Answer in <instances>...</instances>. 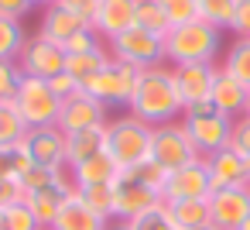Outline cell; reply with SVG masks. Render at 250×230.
Returning <instances> with one entry per match:
<instances>
[{"label": "cell", "mask_w": 250, "mask_h": 230, "mask_svg": "<svg viewBox=\"0 0 250 230\" xmlns=\"http://www.w3.org/2000/svg\"><path fill=\"white\" fill-rule=\"evenodd\" d=\"M182 110L185 107H182V96L175 86V69L168 62L141 69V79H137L127 114H134L137 120L151 124V127H161V124L182 120Z\"/></svg>", "instance_id": "obj_1"}, {"label": "cell", "mask_w": 250, "mask_h": 230, "mask_svg": "<svg viewBox=\"0 0 250 230\" xmlns=\"http://www.w3.org/2000/svg\"><path fill=\"white\" fill-rule=\"evenodd\" d=\"M223 48V31L209 21H188L165 35V62L168 66H188V62H216Z\"/></svg>", "instance_id": "obj_2"}, {"label": "cell", "mask_w": 250, "mask_h": 230, "mask_svg": "<svg viewBox=\"0 0 250 230\" xmlns=\"http://www.w3.org/2000/svg\"><path fill=\"white\" fill-rule=\"evenodd\" d=\"M151 134L154 127L137 120L134 114H120L106 120V155L117 161V168H134L151 158Z\"/></svg>", "instance_id": "obj_3"}, {"label": "cell", "mask_w": 250, "mask_h": 230, "mask_svg": "<svg viewBox=\"0 0 250 230\" xmlns=\"http://www.w3.org/2000/svg\"><path fill=\"white\" fill-rule=\"evenodd\" d=\"M182 124H185V131H188V138H192V144H195V151H199L202 158H209V155L229 148V138H233V117L219 114V110L212 107V100H209V103L185 107Z\"/></svg>", "instance_id": "obj_4"}, {"label": "cell", "mask_w": 250, "mask_h": 230, "mask_svg": "<svg viewBox=\"0 0 250 230\" xmlns=\"http://www.w3.org/2000/svg\"><path fill=\"white\" fill-rule=\"evenodd\" d=\"M137 79H141V69L110 59L93 79L83 83V93H89L103 107H130V96L137 90Z\"/></svg>", "instance_id": "obj_5"}, {"label": "cell", "mask_w": 250, "mask_h": 230, "mask_svg": "<svg viewBox=\"0 0 250 230\" xmlns=\"http://www.w3.org/2000/svg\"><path fill=\"white\" fill-rule=\"evenodd\" d=\"M14 107L21 114V120L31 127H55L59 124V110H62V100L52 93L48 79H35V76H24L21 79V90L14 96Z\"/></svg>", "instance_id": "obj_6"}, {"label": "cell", "mask_w": 250, "mask_h": 230, "mask_svg": "<svg viewBox=\"0 0 250 230\" xmlns=\"http://www.w3.org/2000/svg\"><path fill=\"white\" fill-rule=\"evenodd\" d=\"M202 155L195 151L188 131L182 120H171V124H161L154 127L151 134V161H158L165 172H175V168H185L192 161H199Z\"/></svg>", "instance_id": "obj_7"}, {"label": "cell", "mask_w": 250, "mask_h": 230, "mask_svg": "<svg viewBox=\"0 0 250 230\" xmlns=\"http://www.w3.org/2000/svg\"><path fill=\"white\" fill-rule=\"evenodd\" d=\"M106 48H110V55L117 62H127L134 69H147V66L165 62V38H158V35L144 31V28H137V24L130 31L117 35L113 42H106Z\"/></svg>", "instance_id": "obj_8"}, {"label": "cell", "mask_w": 250, "mask_h": 230, "mask_svg": "<svg viewBox=\"0 0 250 230\" xmlns=\"http://www.w3.org/2000/svg\"><path fill=\"white\" fill-rule=\"evenodd\" d=\"M110 189H113V223H130V220H137V216H144L147 209H154V206L165 203L161 192L147 189V185L137 182L130 172H120V175L110 182Z\"/></svg>", "instance_id": "obj_9"}, {"label": "cell", "mask_w": 250, "mask_h": 230, "mask_svg": "<svg viewBox=\"0 0 250 230\" xmlns=\"http://www.w3.org/2000/svg\"><path fill=\"white\" fill-rule=\"evenodd\" d=\"M18 66L24 76H35V79H52L59 72H65V48L42 38V35H28L21 55H18Z\"/></svg>", "instance_id": "obj_10"}, {"label": "cell", "mask_w": 250, "mask_h": 230, "mask_svg": "<svg viewBox=\"0 0 250 230\" xmlns=\"http://www.w3.org/2000/svg\"><path fill=\"white\" fill-rule=\"evenodd\" d=\"M72 192H76V179H72V168L65 165V168H59V179H55L52 185H45V189H38V192H28L24 203H28V209L35 213V220L42 223V230H48L52 220L59 216L62 203H65Z\"/></svg>", "instance_id": "obj_11"}, {"label": "cell", "mask_w": 250, "mask_h": 230, "mask_svg": "<svg viewBox=\"0 0 250 230\" xmlns=\"http://www.w3.org/2000/svg\"><path fill=\"white\" fill-rule=\"evenodd\" d=\"M247 216H250V189L247 185L209 192V220L216 230H236Z\"/></svg>", "instance_id": "obj_12"}, {"label": "cell", "mask_w": 250, "mask_h": 230, "mask_svg": "<svg viewBox=\"0 0 250 230\" xmlns=\"http://www.w3.org/2000/svg\"><path fill=\"white\" fill-rule=\"evenodd\" d=\"M171 69H175V86H178L182 107L209 103L212 83H216V69H219L216 62H188V66H171Z\"/></svg>", "instance_id": "obj_13"}, {"label": "cell", "mask_w": 250, "mask_h": 230, "mask_svg": "<svg viewBox=\"0 0 250 230\" xmlns=\"http://www.w3.org/2000/svg\"><path fill=\"white\" fill-rule=\"evenodd\" d=\"M209 192H212V179H209L206 158H199V161H192L185 168L168 172L161 199L165 203H175V199H209Z\"/></svg>", "instance_id": "obj_14"}, {"label": "cell", "mask_w": 250, "mask_h": 230, "mask_svg": "<svg viewBox=\"0 0 250 230\" xmlns=\"http://www.w3.org/2000/svg\"><path fill=\"white\" fill-rule=\"evenodd\" d=\"M110 117H106V107L100 103V100H93L89 93H76V96H69V100H62V110H59V131L62 134H72V131H86V127H100V124H106Z\"/></svg>", "instance_id": "obj_15"}, {"label": "cell", "mask_w": 250, "mask_h": 230, "mask_svg": "<svg viewBox=\"0 0 250 230\" xmlns=\"http://www.w3.org/2000/svg\"><path fill=\"white\" fill-rule=\"evenodd\" d=\"M21 144H24L31 165H48V168L65 165V134L59 127H31Z\"/></svg>", "instance_id": "obj_16"}, {"label": "cell", "mask_w": 250, "mask_h": 230, "mask_svg": "<svg viewBox=\"0 0 250 230\" xmlns=\"http://www.w3.org/2000/svg\"><path fill=\"white\" fill-rule=\"evenodd\" d=\"M137 18V0H100V11L93 18V31L103 42H113L117 35L130 31Z\"/></svg>", "instance_id": "obj_17"}, {"label": "cell", "mask_w": 250, "mask_h": 230, "mask_svg": "<svg viewBox=\"0 0 250 230\" xmlns=\"http://www.w3.org/2000/svg\"><path fill=\"white\" fill-rule=\"evenodd\" d=\"M212 189H233V185H250V165L243 155H236L233 148H223L216 155L206 158Z\"/></svg>", "instance_id": "obj_18"}, {"label": "cell", "mask_w": 250, "mask_h": 230, "mask_svg": "<svg viewBox=\"0 0 250 230\" xmlns=\"http://www.w3.org/2000/svg\"><path fill=\"white\" fill-rule=\"evenodd\" d=\"M48 230H113V223L103 220V216H96V213L79 199V189H76V192L62 203V209H59V216L52 220Z\"/></svg>", "instance_id": "obj_19"}, {"label": "cell", "mask_w": 250, "mask_h": 230, "mask_svg": "<svg viewBox=\"0 0 250 230\" xmlns=\"http://www.w3.org/2000/svg\"><path fill=\"white\" fill-rule=\"evenodd\" d=\"M247 96H250V90L243 86V83H236L223 66L216 69V83H212V107L219 110V114H226V117H243L247 114Z\"/></svg>", "instance_id": "obj_20"}, {"label": "cell", "mask_w": 250, "mask_h": 230, "mask_svg": "<svg viewBox=\"0 0 250 230\" xmlns=\"http://www.w3.org/2000/svg\"><path fill=\"white\" fill-rule=\"evenodd\" d=\"M83 28H89L83 18H76L69 7H62V4H48L45 7V14H42V24H38V35L42 38H48V42H55V45H65L72 35H79Z\"/></svg>", "instance_id": "obj_21"}, {"label": "cell", "mask_w": 250, "mask_h": 230, "mask_svg": "<svg viewBox=\"0 0 250 230\" xmlns=\"http://www.w3.org/2000/svg\"><path fill=\"white\" fill-rule=\"evenodd\" d=\"M100 151H106V124L65 134V165H69V168L89 161V158L100 155Z\"/></svg>", "instance_id": "obj_22"}, {"label": "cell", "mask_w": 250, "mask_h": 230, "mask_svg": "<svg viewBox=\"0 0 250 230\" xmlns=\"http://www.w3.org/2000/svg\"><path fill=\"white\" fill-rule=\"evenodd\" d=\"M168 206V216L175 223V230H209L212 220H209V199H175V203H165Z\"/></svg>", "instance_id": "obj_23"}, {"label": "cell", "mask_w": 250, "mask_h": 230, "mask_svg": "<svg viewBox=\"0 0 250 230\" xmlns=\"http://www.w3.org/2000/svg\"><path fill=\"white\" fill-rule=\"evenodd\" d=\"M117 175H120V168H117V161H113L106 151H100V155H93L89 161H83V165L72 168L76 189H86V185H110Z\"/></svg>", "instance_id": "obj_24"}, {"label": "cell", "mask_w": 250, "mask_h": 230, "mask_svg": "<svg viewBox=\"0 0 250 230\" xmlns=\"http://www.w3.org/2000/svg\"><path fill=\"white\" fill-rule=\"evenodd\" d=\"M113 55H110V48L103 45V48H96V52H79V55H65V72L83 86L86 79H93L106 62H110Z\"/></svg>", "instance_id": "obj_25"}, {"label": "cell", "mask_w": 250, "mask_h": 230, "mask_svg": "<svg viewBox=\"0 0 250 230\" xmlns=\"http://www.w3.org/2000/svg\"><path fill=\"white\" fill-rule=\"evenodd\" d=\"M236 83H243L250 90V38H233L226 48V59L219 62Z\"/></svg>", "instance_id": "obj_26"}, {"label": "cell", "mask_w": 250, "mask_h": 230, "mask_svg": "<svg viewBox=\"0 0 250 230\" xmlns=\"http://www.w3.org/2000/svg\"><path fill=\"white\" fill-rule=\"evenodd\" d=\"M134 24L144 28V31H151V35H158V38H165V35L171 31V21H168L165 7H161V0H137V18H134Z\"/></svg>", "instance_id": "obj_27"}, {"label": "cell", "mask_w": 250, "mask_h": 230, "mask_svg": "<svg viewBox=\"0 0 250 230\" xmlns=\"http://www.w3.org/2000/svg\"><path fill=\"white\" fill-rule=\"evenodd\" d=\"M28 168H31V158H28L24 144H0V179L18 182Z\"/></svg>", "instance_id": "obj_28"}, {"label": "cell", "mask_w": 250, "mask_h": 230, "mask_svg": "<svg viewBox=\"0 0 250 230\" xmlns=\"http://www.w3.org/2000/svg\"><path fill=\"white\" fill-rule=\"evenodd\" d=\"M24 42H28V31L21 28V21L0 18V59H11V62H18V55H21Z\"/></svg>", "instance_id": "obj_29"}, {"label": "cell", "mask_w": 250, "mask_h": 230, "mask_svg": "<svg viewBox=\"0 0 250 230\" xmlns=\"http://www.w3.org/2000/svg\"><path fill=\"white\" fill-rule=\"evenodd\" d=\"M28 134V124L21 120L14 100L11 103H0V144H21Z\"/></svg>", "instance_id": "obj_30"}, {"label": "cell", "mask_w": 250, "mask_h": 230, "mask_svg": "<svg viewBox=\"0 0 250 230\" xmlns=\"http://www.w3.org/2000/svg\"><path fill=\"white\" fill-rule=\"evenodd\" d=\"M0 230H42V223L35 220V213L28 209V203L18 199V203L0 209Z\"/></svg>", "instance_id": "obj_31"}, {"label": "cell", "mask_w": 250, "mask_h": 230, "mask_svg": "<svg viewBox=\"0 0 250 230\" xmlns=\"http://www.w3.org/2000/svg\"><path fill=\"white\" fill-rule=\"evenodd\" d=\"M233 11H236V0H199V14H202V21H209V24L219 28V31H229Z\"/></svg>", "instance_id": "obj_32"}, {"label": "cell", "mask_w": 250, "mask_h": 230, "mask_svg": "<svg viewBox=\"0 0 250 230\" xmlns=\"http://www.w3.org/2000/svg\"><path fill=\"white\" fill-rule=\"evenodd\" d=\"M79 199H83L96 216H103V220L113 223V189H110V185H86V189H79Z\"/></svg>", "instance_id": "obj_33"}, {"label": "cell", "mask_w": 250, "mask_h": 230, "mask_svg": "<svg viewBox=\"0 0 250 230\" xmlns=\"http://www.w3.org/2000/svg\"><path fill=\"white\" fill-rule=\"evenodd\" d=\"M21 79H24V72H21V66H18V62L0 59V103H11V100L18 96Z\"/></svg>", "instance_id": "obj_34"}, {"label": "cell", "mask_w": 250, "mask_h": 230, "mask_svg": "<svg viewBox=\"0 0 250 230\" xmlns=\"http://www.w3.org/2000/svg\"><path fill=\"white\" fill-rule=\"evenodd\" d=\"M124 172H130L137 182H144L147 189H154V192H165V182H168V172L158 165V161H141V165H134V168H124Z\"/></svg>", "instance_id": "obj_35"}, {"label": "cell", "mask_w": 250, "mask_h": 230, "mask_svg": "<svg viewBox=\"0 0 250 230\" xmlns=\"http://www.w3.org/2000/svg\"><path fill=\"white\" fill-rule=\"evenodd\" d=\"M65 168V165H62ZM59 179V168H48V165H31L21 179H18V185H21V192L28 196V192H38V189H45V185H52Z\"/></svg>", "instance_id": "obj_36"}, {"label": "cell", "mask_w": 250, "mask_h": 230, "mask_svg": "<svg viewBox=\"0 0 250 230\" xmlns=\"http://www.w3.org/2000/svg\"><path fill=\"white\" fill-rule=\"evenodd\" d=\"M161 7H165V14H168L171 28H178V24H188V21H199V18H202V14H199V0H161Z\"/></svg>", "instance_id": "obj_37"}, {"label": "cell", "mask_w": 250, "mask_h": 230, "mask_svg": "<svg viewBox=\"0 0 250 230\" xmlns=\"http://www.w3.org/2000/svg\"><path fill=\"white\" fill-rule=\"evenodd\" d=\"M130 227H134V230H175V223H171V216H168V206H165V203H161V206H154V209H147L144 216L130 220Z\"/></svg>", "instance_id": "obj_38"}, {"label": "cell", "mask_w": 250, "mask_h": 230, "mask_svg": "<svg viewBox=\"0 0 250 230\" xmlns=\"http://www.w3.org/2000/svg\"><path fill=\"white\" fill-rule=\"evenodd\" d=\"M65 55H79V52H96V48H103V38L93 31V28H83L79 35H72L65 45Z\"/></svg>", "instance_id": "obj_39"}, {"label": "cell", "mask_w": 250, "mask_h": 230, "mask_svg": "<svg viewBox=\"0 0 250 230\" xmlns=\"http://www.w3.org/2000/svg\"><path fill=\"white\" fill-rule=\"evenodd\" d=\"M229 148H233L236 155H243V158H247V165H250V117H247V114L233 120V138H229Z\"/></svg>", "instance_id": "obj_40"}, {"label": "cell", "mask_w": 250, "mask_h": 230, "mask_svg": "<svg viewBox=\"0 0 250 230\" xmlns=\"http://www.w3.org/2000/svg\"><path fill=\"white\" fill-rule=\"evenodd\" d=\"M229 31H233L236 38H250V0H236V11H233Z\"/></svg>", "instance_id": "obj_41"}, {"label": "cell", "mask_w": 250, "mask_h": 230, "mask_svg": "<svg viewBox=\"0 0 250 230\" xmlns=\"http://www.w3.org/2000/svg\"><path fill=\"white\" fill-rule=\"evenodd\" d=\"M62 7H69L76 18H83L89 28H93V18H96V11H100V0H59Z\"/></svg>", "instance_id": "obj_42"}, {"label": "cell", "mask_w": 250, "mask_h": 230, "mask_svg": "<svg viewBox=\"0 0 250 230\" xmlns=\"http://www.w3.org/2000/svg\"><path fill=\"white\" fill-rule=\"evenodd\" d=\"M48 86H52V93H55L59 100H69V96H76V93L83 90V86H79V83H76L69 72H59V76H52V79H48Z\"/></svg>", "instance_id": "obj_43"}, {"label": "cell", "mask_w": 250, "mask_h": 230, "mask_svg": "<svg viewBox=\"0 0 250 230\" xmlns=\"http://www.w3.org/2000/svg\"><path fill=\"white\" fill-rule=\"evenodd\" d=\"M35 4L31 0H0V18H11V21H21Z\"/></svg>", "instance_id": "obj_44"}, {"label": "cell", "mask_w": 250, "mask_h": 230, "mask_svg": "<svg viewBox=\"0 0 250 230\" xmlns=\"http://www.w3.org/2000/svg\"><path fill=\"white\" fill-rule=\"evenodd\" d=\"M18 199H24L21 185H18V182H11V179H0V209L11 206V203H18Z\"/></svg>", "instance_id": "obj_45"}, {"label": "cell", "mask_w": 250, "mask_h": 230, "mask_svg": "<svg viewBox=\"0 0 250 230\" xmlns=\"http://www.w3.org/2000/svg\"><path fill=\"white\" fill-rule=\"evenodd\" d=\"M113 230H134L130 223H113Z\"/></svg>", "instance_id": "obj_46"}, {"label": "cell", "mask_w": 250, "mask_h": 230, "mask_svg": "<svg viewBox=\"0 0 250 230\" xmlns=\"http://www.w3.org/2000/svg\"><path fill=\"white\" fill-rule=\"evenodd\" d=\"M236 230H250V216H247V220H243V223H240Z\"/></svg>", "instance_id": "obj_47"}, {"label": "cell", "mask_w": 250, "mask_h": 230, "mask_svg": "<svg viewBox=\"0 0 250 230\" xmlns=\"http://www.w3.org/2000/svg\"><path fill=\"white\" fill-rule=\"evenodd\" d=\"M38 4H45V7H48V4H59V0H38Z\"/></svg>", "instance_id": "obj_48"}, {"label": "cell", "mask_w": 250, "mask_h": 230, "mask_svg": "<svg viewBox=\"0 0 250 230\" xmlns=\"http://www.w3.org/2000/svg\"><path fill=\"white\" fill-rule=\"evenodd\" d=\"M247 117H250V96H247Z\"/></svg>", "instance_id": "obj_49"}, {"label": "cell", "mask_w": 250, "mask_h": 230, "mask_svg": "<svg viewBox=\"0 0 250 230\" xmlns=\"http://www.w3.org/2000/svg\"><path fill=\"white\" fill-rule=\"evenodd\" d=\"M209 230H216V227H209Z\"/></svg>", "instance_id": "obj_50"}, {"label": "cell", "mask_w": 250, "mask_h": 230, "mask_svg": "<svg viewBox=\"0 0 250 230\" xmlns=\"http://www.w3.org/2000/svg\"><path fill=\"white\" fill-rule=\"evenodd\" d=\"M247 189H250V185H247Z\"/></svg>", "instance_id": "obj_51"}]
</instances>
